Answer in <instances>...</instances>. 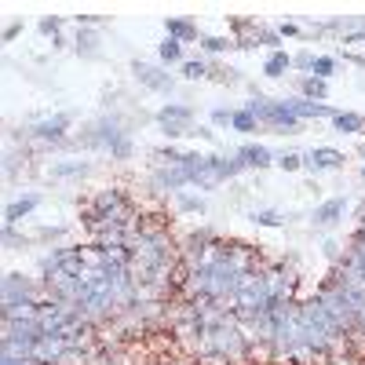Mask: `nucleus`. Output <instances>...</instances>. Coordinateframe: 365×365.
Segmentation results:
<instances>
[{"label":"nucleus","instance_id":"f257e3e1","mask_svg":"<svg viewBox=\"0 0 365 365\" xmlns=\"http://www.w3.org/2000/svg\"><path fill=\"white\" fill-rule=\"evenodd\" d=\"M125 227V230H135L143 220H139V205L132 201L128 190H120V187H103L91 194V201L81 208V227L91 234L96 227Z\"/></svg>","mask_w":365,"mask_h":365},{"label":"nucleus","instance_id":"f03ea898","mask_svg":"<svg viewBox=\"0 0 365 365\" xmlns=\"http://www.w3.org/2000/svg\"><path fill=\"white\" fill-rule=\"evenodd\" d=\"M77 113L73 110H58V113H44V117H29L22 125V143H29V150H48L55 154L58 143L70 139Z\"/></svg>","mask_w":365,"mask_h":365},{"label":"nucleus","instance_id":"7ed1b4c3","mask_svg":"<svg viewBox=\"0 0 365 365\" xmlns=\"http://www.w3.org/2000/svg\"><path fill=\"white\" fill-rule=\"evenodd\" d=\"M73 139H77L81 150L113 154V150L125 143V139H132V132H128V125H125V117H120V113H103V117H96V120H88V125H84Z\"/></svg>","mask_w":365,"mask_h":365},{"label":"nucleus","instance_id":"20e7f679","mask_svg":"<svg viewBox=\"0 0 365 365\" xmlns=\"http://www.w3.org/2000/svg\"><path fill=\"white\" fill-rule=\"evenodd\" d=\"M245 110L256 113L259 125L263 128H274V132H299V125H303V120L282 99H267V96H259V91H252V99L245 103Z\"/></svg>","mask_w":365,"mask_h":365},{"label":"nucleus","instance_id":"39448f33","mask_svg":"<svg viewBox=\"0 0 365 365\" xmlns=\"http://www.w3.org/2000/svg\"><path fill=\"white\" fill-rule=\"evenodd\" d=\"M55 274H66V278H84L88 263H84L81 245H58V249H51L48 256H41V282L55 278Z\"/></svg>","mask_w":365,"mask_h":365},{"label":"nucleus","instance_id":"423d86ee","mask_svg":"<svg viewBox=\"0 0 365 365\" xmlns=\"http://www.w3.org/2000/svg\"><path fill=\"white\" fill-rule=\"evenodd\" d=\"M132 77H135L143 88L158 91V96H172V91H175V77H172L168 66H161V63H143V58H135V63H132Z\"/></svg>","mask_w":365,"mask_h":365},{"label":"nucleus","instance_id":"0eeeda50","mask_svg":"<svg viewBox=\"0 0 365 365\" xmlns=\"http://www.w3.org/2000/svg\"><path fill=\"white\" fill-rule=\"evenodd\" d=\"M190 187V175L182 165H158L154 172H150V190L154 194H179Z\"/></svg>","mask_w":365,"mask_h":365},{"label":"nucleus","instance_id":"6e6552de","mask_svg":"<svg viewBox=\"0 0 365 365\" xmlns=\"http://www.w3.org/2000/svg\"><path fill=\"white\" fill-rule=\"evenodd\" d=\"M263 278H267V289H270V299H274V303L296 299V278H292L289 267H282V263L263 267Z\"/></svg>","mask_w":365,"mask_h":365},{"label":"nucleus","instance_id":"1a4fd4ad","mask_svg":"<svg viewBox=\"0 0 365 365\" xmlns=\"http://www.w3.org/2000/svg\"><path fill=\"white\" fill-rule=\"evenodd\" d=\"M29 296H44V282L26 278L22 270H8V274H4V299H0V303H11V299H29Z\"/></svg>","mask_w":365,"mask_h":365},{"label":"nucleus","instance_id":"9d476101","mask_svg":"<svg viewBox=\"0 0 365 365\" xmlns=\"http://www.w3.org/2000/svg\"><path fill=\"white\" fill-rule=\"evenodd\" d=\"M303 168L307 172H340L344 168V154L340 150H332V146H311L307 154H303Z\"/></svg>","mask_w":365,"mask_h":365},{"label":"nucleus","instance_id":"9b49d317","mask_svg":"<svg viewBox=\"0 0 365 365\" xmlns=\"http://www.w3.org/2000/svg\"><path fill=\"white\" fill-rule=\"evenodd\" d=\"M299 120H332L340 110H332L329 103H314V99H303V96H285L282 99Z\"/></svg>","mask_w":365,"mask_h":365},{"label":"nucleus","instance_id":"f8f14e48","mask_svg":"<svg viewBox=\"0 0 365 365\" xmlns=\"http://www.w3.org/2000/svg\"><path fill=\"white\" fill-rule=\"evenodd\" d=\"M347 197H325L322 205H314V212H311V223L314 227H336V223H344V216H347Z\"/></svg>","mask_w":365,"mask_h":365},{"label":"nucleus","instance_id":"ddd939ff","mask_svg":"<svg viewBox=\"0 0 365 365\" xmlns=\"http://www.w3.org/2000/svg\"><path fill=\"white\" fill-rule=\"evenodd\" d=\"M41 201H44V197H41L37 190H29V194H22V197H11V201L4 205V227H19Z\"/></svg>","mask_w":365,"mask_h":365},{"label":"nucleus","instance_id":"4468645a","mask_svg":"<svg viewBox=\"0 0 365 365\" xmlns=\"http://www.w3.org/2000/svg\"><path fill=\"white\" fill-rule=\"evenodd\" d=\"M73 51L81 58H99L103 55V37H99V29L96 26H77V34H73Z\"/></svg>","mask_w":365,"mask_h":365},{"label":"nucleus","instance_id":"2eb2a0df","mask_svg":"<svg viewBox=\"0 0 365 365\" xmlns=\"http://www.w3.org/2000/svg\"><path fill=\"white\" fill-rule=\"evenodd\" d=\"M165 37H175V41H182V44H201V29H197V22L194 19H179V15H168L165 19Z\"/></svg>","mask_w":365,"mask_h":365},{"label":"nucleus","instance_id":"dca6fc26","mask_svg":"<svg viewBox=\"0 0 365 365\" xmlns=\"http://www.w3.org/2000/svg\"><path fill=\"white\" fill-rule=\"evenodd\" d=\"M234 154L245 161V168H256V172H259V168H270V165H278V158H274L263 143H245V146H237Z\"/></svg>","mask_w":365,"mask_h":365},{"label":"nucleus","instance_id":"f3484780","mask_svg":"<svg viewBox=\"0 0 365 365\" xmlns=\"http://www.w3.org/2000/svg\"><path fill=\"white\" fill-rule=\"evenodd\" d=\"M88 172H91V165H88V161H77V158L51 161V165L44 168V175H48V179H55V182H63V179H84Z\"/></svg>","mask_w":365,"mask_h":365},{"label":"nucleus","instance_id":"a211bd4d","mask_svg":"<svg viewBox=\"0 0 365 365\" xmlns=\"http://www.w3.org/2000/svg\"><path fill=\"white\" fill-rule=\"evenodd\" d=\"M154 120H158V125H168V120H175V125H194V106H187V103H165Z\"/></svg>","mask_w":365,"mask_h":365},{"label":"nucleus","instance_id":"6ab92c4d","mask_svg":"<svg viewBox=\"0 0 365 365\" xmlns=\"http://www.w3.org/2000/svg\"><path fill=\"white\" fill-rule=\"evenodd\" d=\"M172 205H175V212H182V216H205L208 212V201L201 194H190V190L172 194Z\"/></svg>","mask_w":365,"mask_h":365},{"label":"nucleus","instance_id":"aec40b11","mask_svg":"<svg viewBox=\"0 0 365 365\" xmlns=\"http://www.w3.org/2000/svg\"><path fill=\"white\" fill-rule=\"evenodd\" d=\"M332 132H340V135H365V117L354 113V110H340L336 117H332Z\"/></svg>","mask_w":365,"mask_h":365},{"label":"nucleus","instance_id":"412c9836","mask_svg":"<svg viewBox=\"0 0 365 365\" xmlns=\"http://www.w3.org/2000/svg\"><path fill=\"white\" fill-rule=\"evenodd\" d=\"M289 70H292V55H289V51H270V55L263 58V77H270V81L285 77Z\"/></svg>","mask_w":365,"mask_h":365},{"label":"nucleus","instance_id":"4be33fe9","mask_svg":"<svg viewBox=\"0 0 365 365\" xmlns=\"http://www.w3.org/2000/svg\"><path fill=\"white\" fill-rule=\"evenodd\" d=\"M158 63H161V66H182V63H187V55H182V41L165 37V41L158 44Z\"/></svg>","mask_w":365,"mask_h":365},{"label":"nucleus","instance_id":"5701e85b","mask_svg":"<svg viewBox=\"0 0 365 365\" xmlns=\"http://www.w3.org/2000/svg\"><path fill=\"white\" fill-rule=\"evenodd\" d=\"M296 88L303 99H314V103H325L329 99V81H318V77H296Z\"/></svg>","mask_w":365,"mask_h":365},{"label":"nucleus","instance_id":"b1692460","mask_svg":"<svg viewBox=\"0 0 365 365\" xmlns=\"http://www.w3.org/2000/svg\"><path fill=\"white\" fill-rule=\"evenodd\" d=\"M263 125L256 120V113H249L245 106H237L234 110V120H230V132H259Z\"/></svg>","mask_w":365,"mask_h":365},{"label":"nucleus","instance_id":"393cba45","mask_svg":"<svg viewBox=\"0 0 365 365\" xmlns=\"http://www.w3.org/2000/svg\"><path fill=\"white\" fill-rule=\"evenodd\" d=\"M249 220L256 227H282L289 216H285V212H278V208H256V212H249Z\"/></svg>","mask_w":365,"mask_h":365},{"label":"nucleus","instance_id":"a878e982","mask_svg":"<svg viewBox=\"0 0 365 365\" xmlns=\"http://www.w3.org/2000/svg\"><path fill=\"white\" fill-rule=\"evenodd\" d=\"M179 77L182 81H205L208 77V58H187V63L179 66Z\"/></svg>","mask_w":365,"mask_h":365},{"label":"nucleus","instance_id":"bb28decb","mask_svg":"<svg viewBox=\"0 0 365 365\" xmlns=\"http://www.w3.org/2000/svg\"><path fill=\"white\" fill-rule=\"evenodd\" d=\"M336 70H340V58H336V55H318V58H314V70H311V77L329 81Z\"/></svg>","mask_w":365,"mask_h":365},{"label":"nucleus","instance_id":"cd10ccee","mask_svg":"<svg viewBox=\"0 0 365 365\" xmlns=\"http://www.w3.org/2000/svg\"><path fill=\"white\" fill-rule=\"evenodd\" d=\"M230 48H237L234 37H201V51H205V55H223V51H230Z\"/></svg>","mask_w":365,"mask_h":365},{"label":"nucleus","instance_id":"c85d7f7f","mask_svg":"<svg viewBox=\"0 0 365 365\" xmlns=\"http://www.w3.org/2000/svg\"><path fill=\"white\" fill-rule=\"evenodd\" d=\"M63 26H66V19H63V15H44L37 29H41V34H44V37H51V41H58V37H63Z\"/></svg>","mask_w":365,"mask_h":365},{"label":"nucleus","instance_id":"c756f323","mask_svg":"<svg viewBox=\"0 0 365 365\" xmlns=\"http://www.w3.org/2000/svg\"><path fill=\"white\" fill-rule=\"evenodd\" d=\"M256 44H263V48H270V51H285V48H282V34H278V29H267V26L256 29Z\"/></svg>","mask_w":365,"mask_h":365},{"label":"nucleus","instance_id":"7c9ffc66","mask_svg":"<svg viewBox=\"0 0 365 365\" xmlns=\"http://www.w3.org/2000/svg\"><path fill=\"white\" fill-rule=\"evenodd\" d=\"M314 58H318V55H314V51H307V48L296 51V55H292V70H299V77H307V73L314 70Z\"/></svg>","mask_w":365,"mask_h":365},{"label":"nucleus","instance_id":"2f4dec72","mask_svg":"<svg viewBox=\"0 0 365 365\" xmlns=\"http://www.w3.org/2000/svg\"><path fill=\"white\" fill-rule=\"evenodd\" d=\"M34 237H26V234H19V227H4V249L8 252H15V249H26Z\"/></svg>","mask_w":365,"mask_h":365},{"label":"nucleus","instance_id":"473e14b6","mask_svg":"<svg viewBox=\"0 0 365 365\" xmlns=\"http://www.w3.org/2000/svg\"><path fill=\"white\" fill-rule=\"evenodd\" d=\"M208 77L220 81V84H230V81H237V70H230L223 63H212V58H208Z\"/></svg>","mask_w":365,"mask_h":365},{"label":"nucleus","instance_id":"72a5a7b5","mask_svg":"<svg viewBox=\"0 0 365 365\" xmlns=\"http://www.w3.org/2000/svg\"><path fill=\"white\" fill-rule=\"evenodd\" d=\"M234 110L237 106H212V125H216V128H230V120H234Z\"/></svg>","mask_w":365,"mask_h":365},{"label":"nucleus","instance_id":"f704fd0d","mask_svg":"<svg viewBox=\"0 0 365 365\" xmlns=\"http://www.w3.org/2000/svg\"><path fill=\"white\" fill-rule=\"evenodd\" d=\"M278 168H285V172L303 168V154H296V150H289V154H278Z\"/></svg>","mask_w":365,"mask_h":365},{"label":"nucleus","instance_id":"c9c22d12","mask_svg":"<svg viewBox=\"0 0 365 365\" xmlns=\"http://www.w3.org/2000/svg\"><path fill=\"white\" fill-rule=\"evenodd\" d=\"M66 237V227H41L34 234V241H63Z\"/></svg>","mask_w":365,"mask_h":365},{"label":"nucleus","instance_id":"e433bc0d","mask_svg":"<svg viewBox=\"0 0 365 365\" xmlns=\"http://www.w3.org/2000/svg\"><path fill=\"white\" fill-rule=\"evenodd\" d=\"M15 37H22V22H8V26H4V41L11 44Z\"/></svg>","mask_w":365,"mask_h":365},{"label":"nucleus","instance_id":"4c0bfd02","mask_svg":"<svg viewBox=\"0 0 365 365\" xmlns=\"http://www.w3.org/2000/svg\"><path fill=\"white\" fill-rule=\"evenodd\" d=\"M106 15H77V26H103Z\"/></svg>","mask_w":365,"mask_h":365},{"label":"nucleus","instance_id":"58836bf2","mask_svg":"<svg viewBox=\"0 0 365 365\" xmlns=\"http://www.w3.org/2000/svg\"><path fill=\"white\" fill-rule=\"evenodd\" d=\"M278 34H282V41H285V37H299V26H296V22H282Z\"/></svg>","mask_w":365,"mask_h":365},{"label":"nucleus","instance_id":"ea45409f","mask_svg":"<svg viewBox=\"0 0 365 365\" xmlns=\"http://www.w3.org/2000/svg\"><path fill=\"white\" fill-rule=\"evenodd\" d=\"M358 154H361V158H365V143H358Z\"/></svg>","mask_w":365,"mask_h":365},{"label":"nucleus","instance_id":"a19ab883","mask_svg":"<svg viewBox=\"0 0 365 365\" xmlns=\"http://www.w3.org/2000/svg\"><path fill=\"white\" fill-rule=\"evenodd\" d=\"M361 179H365V165H361Z\"/></svg>","mask_w":365,"mask_h":365}]
</instances>
